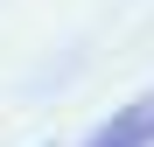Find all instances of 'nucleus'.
I'll return each instance as SVG.
<instances>
[{"label": "nucleus", "instance_id": "1", "mask_svg": "<svg viewBox=\"0 0 154 147\" xmlns=\"http://www.w3.org/2000/svg\"><path fill=\"white\" fill-rule=\"evenodd\" d=\"M147 140H154V105H126L112 126L91 133V147H147Z\"/></svg>", "mask_w": 154, "mask_h": 147}]
</instances>
